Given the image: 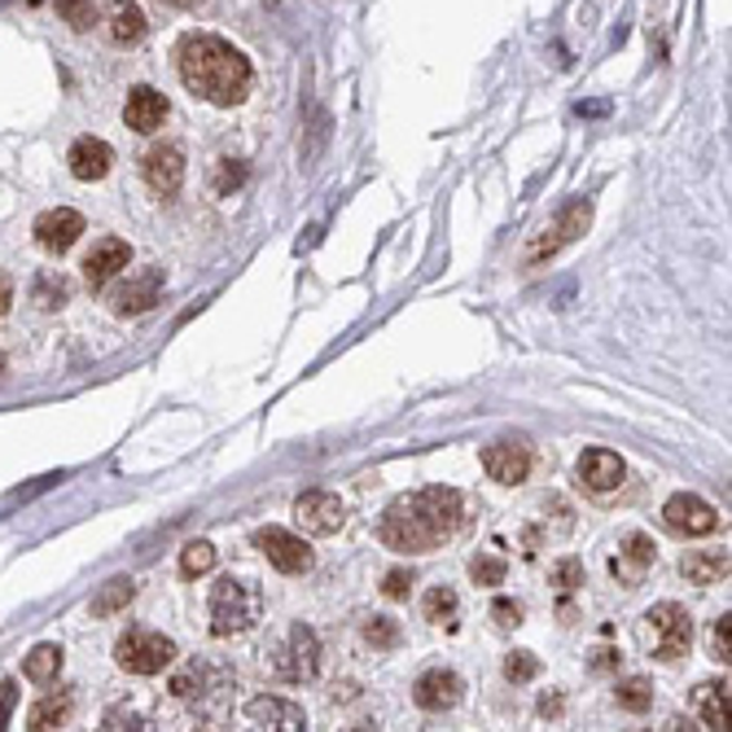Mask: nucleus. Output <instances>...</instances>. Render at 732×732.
Here are the masks:
<instances>
[{
	"label": "nucleus",
	"mask_w": 732,
	"mask_h": 732,
	"mask_svg": "<svg viewBox=\"0 0 732 732\" xmlns=\"http://www.w3.org/2000/svg\"><path fill=\"white\" fill-rule=\"evenodd\" d=\"M71 711H75L71 693H44V698H40V702L27 711V729H31V732L62 729V724L71 720Z\"/></svg>",
	"instance_id": "24"
},
{
	"label": "nucleus",
	"mask_w": 732,
	"mask_h": 732,
	"mask_svg": "<svg viewBox=\"0 0 732 732\" xmlns=\"http://www.w3.org/2000/svg\"><path fill=\"white\" fill-rule=\"evenodd\" d=\"M9 303H13V281H9L4 272H0V316L9 312Z\"/></svg>",
	"instance_id": "44"
},
{
	"label": "nucleus",
	"mask_w": 732,
	"mask_h": 732,
	"mask_svg": "<svg viewBox=\"0 0 732 732\" xmlns=\"http://www.w3.org/2000/svg\"><path fill=\"white\" fill-rule=\"evenodd\" d=\"M693 711H698V724L702 729H729V684L724 680H707L693 698Z\"/></svg>",
	"instance_id": "23"
},
{
	"label": "nucleus",
	"mask_w": 732,
	"mask_h": 732,
	"mask_svg": "<svg viewBox=\"0 0 732 732\" xmlns=\"http://www.w3.org/2000/svg\"><path fill=\"white\" fill-rule=\"evenodd\" d=\"M483 470L500 488H522L531 479V448L522 439H495L483 448Z\"/></svg>",
	"instance_id": "9"
},
{
	"label": "nucleus",
	"mask_w": 732,
	"mask_h": 732,
	"mask_svg": "<svg viewBox=\"0 0 732 732\" xmlns=\"http://www.w3.org/2000/svg\"><path fill=\"white\" fill-rule=\"evenodd\" d=\"M140 35H145V9L132 0H115L111 4V40L127 49V44H140Z\"/></svg>",
	"instance_id": "25"
},
{
	"label": "nucleus",
	"mask_w": 732,
	"mask_h": 732,
	"mask_svg": "<svg viewBox=\"0 0 732 732\" xmlns=\"http://www.w3.org/2000/svg\"><path fill=\"white\" fill-rule=\"evenodd\" d=\"M0 373H4V356H0Z\"/></svg>",
	"instance_id": "46"
},
{
	"label": "nucleus",
	"mask_w": 732,
	"mask_h": 732,
	"mask_svg": "<svg viewBox=\"0 0 732 732\" xmlns=\"http://www.w3.org/2000/svg\"><path fill=\"white\" fill-rule=\"evenodd\" d=\"M653 562H658L653 540H649V535H640V531H631V535H623L618 553L610 557V575L623 584V588H640Z\"/></svg>",
	"instance_id": "13"
},
{
	"label": "nucleus",
	"mask_w": 732,
	"mask_h": 732,
	"mask_svg": "<svg viewBox=\"0 0 732 732\" xmlns=\"http://www.w3.org/2000/svg\"><path fill=\"white\" fill-rule=\"evenodd\" d=\"M548 584H553L562 597H571L575 588H584V584H588V575H584V562H579V557H562V562H553V571H548Z\"/></svg>",
	"instance_id": "32"
},
{
	"label": "nucleus",
	"mask_w": 732,
	"mask_h": 732,
	"mask_svg": "<svg viewBox=\"0 0 732 732\" xmlns=\"http://www.w3.org/2000/svg\"><path fill=\"white\" fill-rule=\"evenodd\" d=\"M729 548H698V553H689L684 562H680V575L689 579V584H702V588H711V584H724L729 579Z\"/></svg>",
	"instance_id": "22"
},
{
	"label": "nucleus",
	"mask_w": 732,
	"mask_h": 732,
	"mask_svg": "<svg viewBox=\"0 0 732 732\" xmlns=\"http://www.w3.org/2000/svg\"><path fill=\"white\" fill-rule=\"evenodd\" d=\"M421 610H426L430 623H448V627H452V623H457V610H461V597H457L452 588H443V584H439V588H430V593H426Z\"/></svg>",
	"instance_id": "30"
},
{
	"label": "nucleus",
	"mask_w": 732,
	"mask_h": 732,
	"mask_svg": "<svg viewBox=\"0 0 732 732\" xmlns=\"http://www.w3.org/2000/svg\"><path fill=\"white\" fill-rule=\"evenodd\" d=\"M158 299H163V272L145 268L111 294V307H115V316H145V312L158 307Z\"/></svg>",
	"instance_id": "15"
},
{
	"label": "nucleus",
	"mask_w": 732,
	"mask_h": 732,
	"mask_svg": "<svg viewBox=\"0 0 732 732\" xmlns=\"http://www.w3.org/2000/svg\"><path fill=\"white\" fill-rule=\"evenodd\" d=\"M588 224H593V198H575V202H566L562 216H557L535 242L522 250V268H540V263H548L562 245L579 242V238L588 233Z\"/></svg>",
	"instance_id": "4"
},
{
	"label": "nucleus",
	"mask_w": 732,
	"mask_h": 732,
	"mask_svg": "<svg viewBox=\"0 0 732 732\" xmlns=\"http://www.w3.org/2000/svg\"><path fill=\"white\" fill-rule=\"evenodd\" d=\"M640 631H645V645L658 662H680L693 645V614L676 606V602H658V606L645 610Z\"/></svg>",
	"instance_id": "3"
},
{
	"label": "nucleus",
	"mask_w": 732,
	"mask_h": 732,
	"mask_svg": "<svg viewBox=\"0 0 732 732\" xmlns=\"http://www.w3.org/2000/svg\"><path fill=\"white\" fill-rule=\"evenodd\" d=\"M461 676L457 671H448V667H435V671H426V676H417V684H412V702L421 707V711H430V715H443V711H452L457 702H461Z\"/></svg>",
	"instance_id": "16"
},
{
	"label": "nucleus",
	"mask_w": 732,
	"mask_h": 732,
	"mask_svg": "<svg viewBox=\"0 0 732 732\" xmlns=\"http://www.w3.org/2000/svg\"><path fill=\"white\" fill-rule=\"evenodd\" d=\"M466 522V500L457 488H421L412 495L390 500V509L381 513V544L395 553H435L443 540H452Z\"/></svg>",
	"instance_id": "1"
},
{
	"label": "nucleus",
	"mask_w": 732,
	"mask_h": 732,
	"mask_svg": "<svg viewBox=\"0 0 732 732\" xmlns=\"http://www.w3.org/2000/svg\"><path fill=\"white\" fill-rule=\"evenodd\" d=\"M242 185H245V163L220 158V167H216V176H211V189H216V194H233V189H242Z\"/></svg>",
	"instance_id": "37"
},
{
	"label": "nucleus",
	"mask_w": 732,
	"mask_h": 732,
	"mask_svg": "<svg viewBox=\"0 0 732 732\" xmlns=\"http://www.w3.org/2000/svg\"><path fill=\"white\" fill-rule=\"evenodd\" d=\"M360 636H365V645H373L377 653L399 649V640H404L399 623H395V618H386V614H368L365 623H360Z\"/></svg>",
	"instance_id": "29"
},
{
	"label": "nucleus",
	"mask_w": 732,
	"mask_h": 732,
	"mask_svg": "<svg viewBox=\"0 0 732 732\" xmlns=\"http://www.w3.org/2000/svg\"><path fill=\"white\" fill-rule=\"evenodd\" d=\"M13 707H18V684H13V680H4V684H0V729H9Z\"/></svg>",
	"instance_id": "41"
},
{
	"label": "nucleus",
	"mask_w": 732,
	"mask_h": 732,
	"mask_svg": "<svg viewBox=\"0 0 732 732\" xmlns=\"http://www.w3.org/2000/svg\"><path fill=\"white\" fill-rule=\"evenodd\" d=\"M180 571H185L189 579H198V575L216 571V544H207V540L185 544V548H180Z\"/></svg>",
	"instance_id": "31"
},
{
	"label": "nucleus",
	"mask_w": 732,
	"mask_h": 732,
	"mask_svg": "<svg viewBox=\"0 0 732 732\" xmlns=\"http://www.w3.org/2000/svg\"><path fill=\"white\" fill-rule=\"evenodd\" d=\"M115 662H119L127 676H158L163 667L176 662V645H171L163 631H145V627H136V631L119 636V645H115Z\"/></svg>",
	"instance_id": "7"
},
{
	"label": "nucleus",
	"mask_w": 732,
	"mask_h": 732,
	"mask_svg": "<svg viewBox=\"0 0 732 732\" xmlns=\"http://www.w3.org/2000/svg\"><path fill=\"white\" fill-rule=\"evenodd\" d=\"M84 229H88V224H84V216H80V211H71V207H53V211L35 216V224H31V233H35L40 250H49V254H66L71 245L80 242V233H84Z\"/></svg>",
	"instance_id": "14"
},
{
	"label": "nucleus",
	"mask_w": 732,
	"mask_h": 732,
	"mask_svg": "<svg viewBox=\"0 0 732 732\" xmlns=\"http://www.w3.org/2000/svg\"><path fill=\"white\" fill-rule=\"evenodd\" d=\"M535 676H540V658H535V653L513 649V653L504 658V680H509V684H531Z\"/></svg>",
	"instance_id": "33"
},
{
	"label": "nucleus",
	"mask_w": 732,
	"mask_h": 732,
	"mask_svg": "<svg viewBox=\"0 0 732 732\" xmlns=\"http://www.w3.org/2000/svg\"><path fill=\"white\" fill-rule=\"evenodd\" d=\"M732 614H724V618H715V627H711V658L715 662H729L732 653Z\"/></svg>",
	"instance_id": "38"
},
{
	"label": "nucleus",
	"mask_w": 732,
	"mask_h": 732,
	"mask_svg": "<svg viewBox=\"0 0 732 732\" xmlns=\"http://www.w3.org/2000/svg\"><path fill=\"white\" fill-rule=\"evenodd\" d=\"M593 667H597V671H614V667H618V649H597Z\"/></svg>",
	"instance_id": "43"
},
{
	"label": "nucleus",
	"mask_w": 732,
	"mask_h": 732,
	"mask_svg": "<svg viewBox=\"0 0 732 732\" xmlns=\"http://www.w3.org/2000/svg\"><path fill=\"white\" fill-rule=\"evenodd\" d=\"M259 618V593L245 588L242 579H224L211 588V636L229 640V636H242L254 627Z\"/></svg>",
	"instance_id": "5"
},
{
	"label": "nucleus",
	"mask_w": 732,
	"mask_h": 732,
	"mask_svg": "<svg viewBox=\"0 0 732 732\" xmlns=\"http://www.w3.org/2000/svg\"><path fill=\"white\" fill-rule=\"evenodd\" d=\"M57 671H62V649H57V645H35V649L27 653V662H22V676H27L31 684H53Z\"/></svg>",
	"instance_id": "26"
},
{
	"label": "nucleus",
	"mask_w": 732,
	"mask_h": 732,
	"mask_svg": "<svg viewBox=\"0 0 732 732\" xmlns=\"http://www.w3.org/2000/svg\"><path fill=\"white\" fill-rule=\"evenodd\" d=\"M132 597H136V584H132V579H111V584L88 602V614H93V618H111V614L127 610Z\"/></svg>",
	"instance_id": "28"
},
{
	"label": "nucleus",
	"mask_w": 732,
	"mask_h": 732,
	"mask_svg": "<svg viewBox=\"0 0 732 732\" xmlns=\"http://www.w3.org/2000/svg\"><path fill=\"white\" fill-rule=\"evenodd\" d=\"M245 715L259 729H285V732L307 729V715L294 702H285V698H254V702H245Z\"/></svg>",
	"instance_id": "21"
},
{
	"label": "nucleus",
	"mask_w": 732,
	"mask_h": 732,
	"mask_svg": "<svg viewBox=\"0 0 732 732\" xmlns=\"http://www.w3.org/2000/svg\"><path fill=\"white\" fill-rule=\"evenodd\" d=\"M575 474H579V488L593 491V495H610V491H618L627 483V466H623V457L610 452V448H588V452H579Z\"/></svg>",
	"instance_id": "11"
},
{
	"label": "nucleus",
	"mask_w": 732,
	"mask_h": 732,
	"mask_svg": "<svg viewBox=\"0 0 732 732\" xmlns=\"http://www.w3.org/2000/svg\"><path fill=\"white\" fill-rule=\"evenodd\" d=\"M614 702L627 711V715H645L653 707V684L645 676H627L614 684Z\"/></svg>",
	"instance_id": "27"
},
{
	"label": "nucleus",
	"mask_w": 732,
	"mask_h": 732,
	"mask_svg": "<svg viewBox=\"0 0 732 732\" xmlns=\"http://www.w3.org/2000/svg\"><path fill=\"white\" fill-rule=\"evenodd\" d=\"M140 171H145V180H149L154 194H176L185 185V154L176 145H154L145 154Z\"/></svg>",
	"instance_id": "19"
},
{
	"label": "nucleus",
	"mask_w": 732,
	"mask_h": 732,
	"mask_svg": "<svg viewBox=\"0 0 732 732\" xmlns=\"http://www.w3.org/2000/svg\"><path fill=\"white\" fill-rule=\"evenodd\" d=\"M163 119H167V97H163V93H154V88H132V93H127L123 123H127L132 132L149 136V132L163 127Z\"/></svg>",
	"instance_id": "20"
},
{
	"label": "nucleus",
	"mask_w": 732,
	"mask_h": 732,
	"mask_svg": "<svg viewBox=\"0 0 732 732\" xmlns=\"http://www.w3.org/2000/svg\"><path fill=\"white\" fill-rule=\"evenodd\" d=\"M66 167H71V176L84 180V185L106 180L111 167H115V149H111L102 136H80V140L71 145V154H66Z\"/></svg>",
	"instance_id": "17"
},
{
	"label": "nucleus",
	"mask_w": 732,
	"mask_h": 732,
	"mask_svg": "<svg viewBox=\"0 0 732 732\" xmlns=\"http://www.w3.org/2000/svg\"><path fill=\"white\" fill-rule=\"evenodd\" d=\"M102 729H145L140 724V715H132V711H106V724Z\"/></svg>",
	"instance_id": "42"
},
{
	"label": "nucleus",
	"mask_w": 732,
	"mask_h": 732,
	"mask_svg": "<svg viewBox=\"0 0 732 732\" xmlns=\"http://www.w3.org/2000/svg\"><path fill=\"white\" fill-rule=\"evenodd\" d=\"M31 299H35L44 312H53V307H62V303L71 299V285H66L62 276H40L35 290H31Z\"/></svg>",
	"instance_id": "36"
},
{
	"label": "nucleus",
	"mask_w": 732,
	"mask_h": 732,
	"mask_svg": "<svg viewBox=\"0 0 732 732\" xmlns=\"http://www.w3.org/2000/svg\"><path fill=\"white\" fill-rule=\"evenodd\" d=\"M167 4H194V0H167Z\"/></svg>",
	"instance_id": "45"
},
{
	"label": "nucleus",
	"mask_w": 732,
	"mask_h": 732,
	"mask_svg": "<svg viewBox=\"0 0 732 732\" xmlns=\"http://www.w3.org/2000/svg\"><path fill=\"white\" fill-rule=\"evenodd\" d=\"M176 71L185 80V88L211 106H242L245 93H250V62H245L242 49H233L229 40L220 35H207V31H194L180 40L176 49Z\"/></svg>",
	"instance_id": "2"
},
{
	"label": "nucleus",
	"mask_w": 732,
	"mask_h": 732,
	"mask_svg": "<svg viewBox=\"0 0 732 732\" xmlns=\"http://www.w3.org/2000/svg\"><path fill=\"white\" fill-rule=\"evenodd\" d=\"M412 584H417V579H412L408 571H390V575L381 579V597H386V602H404V597L412 593Z\"/></svg>",
	"instance_id": "39"
},
{
	"label": "nucleus",
	"mask_w": 732,
	"mask_h": 732,
	"mask_svg": "<svg viewBox=\"0 0 732 732\" xmlns=\"http://www.w3.org/2000/svg\"><path fill=\"white\" fill-rule=\"evenodd\" d=\"M491 618H495V627H517V623H522V606L500 597V602L491 606Z\"/></svg>",
	"instance_id": "40"
},
{
	"label": "nucleus",
	"mask_w": 732,
	"mask_h": 732,
	"mask_svg": "<svg viewBox=\"0 0 732 732\" xmlns=\"http://www.w3.org/2000/svg\"><path fill=\"white\" fill-rule=\"evenodd\" d=\"M254 548H259L281 575H307V571L316 566V553L307 548V540L294 535V531H281V526L254 531Z\"/></svg>",
	"instance_id": "8"
},
{
	"label": "nucleus",
	"mask_w": 732,
	"mask_h": 732,
	"mask_svg": "<svg viewBox=\"0 0 732 732\" xmlns=\"http://www.w3.org/2000/svg\"><path fill=\"white\" fill-rule=\"evenodd\" d=\"M662 522H667V531H676V535H711V531L720 526V513H715L702 495L676 491V495L662 504Z\"/></svg>",
	"instance_id": "10"
},
{
	"label": "nucleus",
	"mask_w": 732,
	"mask_h": 732,
	"mask_svg": "<svg viewBox=\"0 0 732 732\" xmlns=\"http://www.w3.org/2000/svg\"><path fill=\"white\" fill-rule=\"evenodd\" d=\"M504 575H509L504 557H488V553H479V557L470 562V579H474V584H483V588H500V584H504Z\"/></svg>",
	"instance_id": "35"
},
{
	"label": "nucleus",
	"mask_w": 732,
	"mask_h": 732,
	"mask_svg": "<svg viewBox=\"0 0 732 732\" xmlns=\"http://www.w3.org/2000/svg\"><path fill=\"white\" fill-rule=\"evenodd\" d=\"M57 13L71 31H88L97 22V0H57Z\"/></svg>",
	"instance_id": "34"
},
{
	"label": "nucleus",
	"mask_w": 732,
	"mask_h": 732,
	"mask_svg": "<svg viewBox=\"0 0 732 732\" xmlns=\"http://www.w3.org/2000/svg\"><path fill=\"white\" fill-rule=\"evenodd\" d=\"M127 263H132V245L123 242V238H102V242L88 250V259H84V281L93 290H102L106 281L119 276Z\"/></svg>",
	"instance_id": "18"
},
{
	"label": "nucleus",
	"mask_w": 732,
	"mask_h": 732,
	"mask_svg": "<svg viewBox=\"0 0 732 732\" xmlns=\"http://www.w3.org/2000/svg\"><path fill=\"white\" fill-rule=\"evenodd\" d=\"M272 671L285 684H312L316 671H321V640H316V631L294 623L285 631V640L272 649Z\"/></svg>",
	"instance_id": "6"
},
{
	"label": "nucleus",
	"mask_w": 732,
	"mask_h": 732,
	"mask_svg": "<svg viewBox=\"0 0 732 732\" xmlns=\"http://www.w3.org/2000/svg\"><path fill=\"white\" fill-rule=\"evenodd\" d=\"M294 517H299V526L307 535H334V531H343L347 509H343V500L334 491H303L294 500Z\"/></svg>",
	"instance_id": "12"
}]
</instances>
